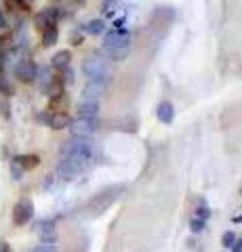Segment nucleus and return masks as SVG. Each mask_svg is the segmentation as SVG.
<instances>
[{"label":"nucleus","mask_w":242,"mask_h":252,"mask_svg":"<svg viewBox=\"0 0 242 252\" xmlns=\"http://www.w3.org/2000/svg\"><path fill=\"white\" fill-rule=\"evenodd\" d=\"M84 30H87L89 34H99V32H104V21H89Z\"/></svg>","instance_id":"nucleus-14"},{"label":"nucleus","mask_w":242,"mask_h":252,"mask_svg":"<svg viewBox=\"0 0 242 252\" xmlns=\"http://www.w3.org/2000/svg\"><path fill=\"white\" fill-rule=\"evenodd\" d=\"M15 74H17V78L21 82H32L38 72H36V65L32 61H21L17 65V69H15Z\"/></svg>","instance_id":"nucleus-5"},{"label":"nucleus","mask_w":242,"mask_h":252,"mask_svg":"<svg viewBox=\"0 0 242 252\" xmlns=\"http://www.w3.org/2000/svg\"><path fill=\"white\" fill-rule=\"evenodd\" d=\"M36 23H38V28H40V30L49 28V26H57V15H55V11H44V13H40L36 17Z\"/></svg>","instance_id":"nucleus-9"},{"label":"nucleus","mask_w":242,"mask_h":252,"mask_svg":"<svg viewBox=\"0 0 242 252\" xmlns=\"http://www.w3.org/2000/svg\"><path fill=\"white\" fill-rule=\"evenodd\" d=\"M46 122H49L51 128H66V126H69V116L66 112H51V116L46 118Z\"/></svg>","instance_id":"nucleus-6"},{"label":"nucleus","mask_w":242,"mask_h":252,"mask_svg":"<svg viewBox=\"0 0 242 252\" xmlns=\"http://www.w3.org/2000/svg\"><path fill=\"white\" fill-rule=\"evenodd\" d=\"M72 130H74L76 137H87V135H91V132L97 130V120H95V118H91V120L78 118V122H74Z\"/></svg>","instance_id":"nucleus-4"},{"label":"nucleus","mask_w":242,"mask_h":252,"mask_svg":"<svg viewBox=\"0 0 242 252\" xmlns=\"http://www.w3.org/2000/svg\"><path fill=\"white\" fill-rule=\"evenodd\" d=\"M202 225H205V220H202V219H194V220H192V229H194V231H200Z\"/></svg>","instance_id":"nucleus-16"},{"label":"nucleus","mask_w":242,"mask_h":252,"mask_svg":"<svg viewBox=\"0 0 242 252\" xmlns=\"http://www.w3.org/2000/svg\"><path fill=\"white\" fill-rule=\"evenodd\" d=\"M2 72H4V57L0 55V74H2Z\"/></svg>","instance_id":"nucleus-19"},{"label":"nucleus","mask_w":242,"mask_h":252,"mask_svg":"<svg viewBox=\"0 0 242 252\" xmlns=\"http://www.w3.org/2000/svg\"><path fill=\"white\" fill-rule=\"evenodd\" d=\"M68 63H69V53L68 51H61V53H57L55 57H53V65H55L57 69H66Z\"/></svg>","instance_id":"nucleus-12"},{"label":"nucleus","mask_w":242,"mask_h":252,"mask_svg":"<svg viewBox=\"0 0 242 252\" xmlns=\"http://www.w3.org/2000/svg\"><path fill=\"white\" fill-rule=\"evenodd\" d=\"M104 86L101 82H89L87 89H84V101H97L101 97V93H104Z\"/></svg>","instance_id":"nucleus-8"},{"label":"nucleus","mask_w":242,"mask_h":252,"mask_svg":"<svg viewBox=\"0 0 242 252\" xmlns=\"http://www.w3.org/2000/svg\"><path fill=\"white\" fill-rule=\"evenodd\" d=\"M223 242H225V246H232V242H234V235H232V233H225Z\"/></svg>","instance_id":"nucleus-17"},{"label":"nucleus","mask_w":242,"mask_h":252,"mask_svg":"<svg viewBox=\"0 0 242 252\" xmlns=\"http://www.w3.org/2000/svg\"><path fill=\"white\" fill-rule=\"evenodd\" d=\"M15 164L21 166V170H30V168L38 166V158L36 156H19L17 160H15Z\"/></svg>","instance_id":"nucleus-11"},{"label":"nucleus","mask_w":242,"mask_h":252,"mask_svg":"<svg viewBox=\"0 0 242 252\" xmlns=\"http://www.w3.org/2000/svg\"><path fill=\"white\" fill-rule=\"evenodd\" d=\"M158 118L162 122L169 124L171 120H173V105H171V103H162L160 109H158Z\"/></svg>","instance_id":"nucleus-13"},{"label":"nucleus","mask_w":242,"mask_h":252,"mask_svg":"<svg viewBox=\"0 0 242 252\" xmlns=\"http://www.w3.org/2000/svg\"><path fill=\"white\" fill-rule=\"evenodd\" d=\"M0 252H13V250H11V246H9V244H6V242H2V244H0Z\"/></svg>","instance_id":"nucleus-18"},{"label":"nucleus","mask_w":242,"mask_h":252,"mask_svg":"<svg viewBox=\"0 0 242 252\" xmlns=\"http://www.w3.org/2000/svg\"><path fill=\"white\" fill-rule=\"evenodd\" d=\"M34 215V206L30 200H19L13 208V223L15 225H26Z\"/></svg>","instance_id":"nucleus-3"},{"label":"nucleus","mask_w":242,"mask_h":252,"mask_svg":"<svg viewBox=\"0 0 242 252\" xmlns=\"http://www.w3.org/2000/svg\"><path fill=\"white\" fill-rule=\"evenodd\" d=\"M57 42V26H49L42 30V44L44 46H51Z\"/></svg>","instance_id":"nucleus-10"},{"label":"nucleus","mask_w":242,"mask_h":252,"mask_svg":"<svg viewBox=\"0 0 242 252\" xmlns=\"http://www.w3.org/2000/svg\"><path fill=\"white\" fill-rule=\"evenodd\" d=\"M97 101H82L80 107H78V118H84V120H91V118L97 116Z\"/></svg>","instance_id":"nucleus-7"},{"label":"nucleus","mask_w":242,"mask_h":252,"mask_svg":"<svg viewBox=\"0 0 242 252\" xmlns=\"http://www.w3.org/2000/svg\"><path fill=\"white\" fill-rule=\"evenodd\" d=\"M30 252H57V248H55V246H51V244H40V246L32 248Z\"/></svg>","instance_id":"nucleus-15"},{"label":"nucleus","mask_w":242,"mask_h":252,"mask_svg":"<svg viewBox=\"0 0 242 252\" xmlns=\"http://www.w3.org/2000/svg\"><path fill=\"white\" fill-rule=\"evenodd\" d=\"M84 74H87L89 82L105 84V80H107V65H105V61L95 59V57L89 59L87 63H84Z\"/></svg>","instance_id":"nucleus-2"},{"label":"nucleus","mask_w":242,"mask_h":252,"mask_svg":"<svg viewBox=\"0 0 242 252\" xmlns=\"http://www.w3.org/2000/svg\"><path fill=\"white\" fill-rule=\"evenodd\" d=\"M129 32H114L112 36H107L105 40V51L110 53V57L114 59H122L129 53Z\"/></svg>","instance_id":"nucleus-1"}]
</instances>
